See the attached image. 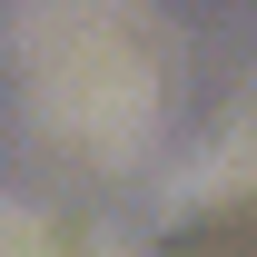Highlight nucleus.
Masks as SVG:
<instances>
[{
    "label": "nucleus",
    "instance_id": "nucleus-1",
    "mask_svg": "<svg viewBox=\"0 0 257 257\" xmlns=\"http://www.w3.org/2000/svg\"><path fill=\"white\" fill-rule=\"evenodd\" d=\"M20 89H30L40 128L89 149V159H128L149 119H159V20L139 0H20Z\"/></svg>",
    "mask_w": 257,
    "mask_h": 257
}]
</instances>
